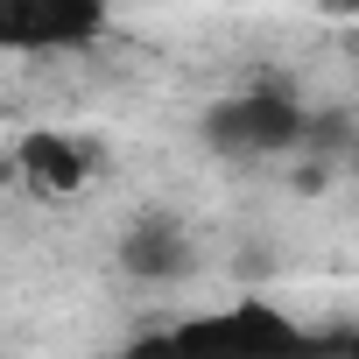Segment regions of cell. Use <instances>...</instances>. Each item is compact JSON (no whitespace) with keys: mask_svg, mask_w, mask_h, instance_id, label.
I'll return each instance as SVG.
<instances>
[{"mask_svg":"<svg viewBox=\"0 0 359 359\" xmlns=\"http://www.w3.org/2000/svg\"><path fill=\"white\" fill-rule=\"evenodd\" d=\"M303 127H310V106L296 99V85L275 78V71H261L254 85H240V92H226V99L205 106L198 141L212 155L261 162V155H296L303 148Z\"/></svg>","mask_w":359,"mask_h":359,"instance_id":"obj_1","label":"cell"},{"mask_svg":"<svg viewBox=\"0 0 359 359\" xmlns=\"http://www.w3.org/2000/svg\"><path fill=\"white\" fill-rule=\"evenodd\" d=\"M113 0H0V50L8 57H71L106 43Z\"/></svg>","mask_w":359,"mask_h":359,"instance_id":"obj_2","label":"cell"},{"mask_svg":"<svg viewBox=\"0 0 359 359\" xmlns=\"http://www.w3.org/2000/svg\"><path fill=\"white\" fill-rule=\"evenodd\" d=\"M113 261H120L127 282L169 289V282H184L198 268V240H191V226L176 219V212H134L127 233L113 240Z\"/></svg>","mask_w":359,"mask_h":359,"instance_id":"obj_3","label":"cell"},{"mask_svg":"<svg viewBox=\"0 0 359 359\" xmlns=\"http://www.w3.org/2000/svg\"><path fill=\"white\" fill-rule=\"evenodd\" d=\"M15 184H22L29 198H43V205H71V198H85V184H92V148L71 141V134H57V127L22 134V148H15Z\"/></svg>","mask_w":359,"mask_h":359,"instance_id":"obj_4","label":"cell"},{"mask_svg":"<svg viewBox=\"0 0 359 359\" xmlns=\"http://www.w3.org/2000/svg\"><path fill=\"white\" fill-rule=\"evenodd\" d=\"M191 331H198V338H240V345H289V338H303L282 303H233L226 317L191 324Z\"/></svg>","mask_w":359,"mask_h":359,"instance_id":"obj_5","label":"cell"},{"mask_svg":"<svg viewBox=\"0 0 359 359\" xmlns=\"http://www.w3.org/2000/svg\"><path fill=\"white\" fill-rule=\"evenodd\" d=\"M359 141V120L352 113H310V127H303V148L310 155H331V162H345V148ZM296 148V155H303Z\"/></svg>","mask_w":359,"mask_h":359,"instance_id":"obj_6","label":"cell"},{"mask_svg":"<svg viewBox=\"0 0 359 359\" xmlns=\"http://www.w3.org/2000/svg\"><path fill=\"white\" fill-rule=\"evenodd\" d=\"M317 345H338V352H359V324H324Z\"/></svg>","mask_w":359,"mask_h":359,"instance_id":"obj_7","label":"cell"},{"mask_svg":"<svg viewBox=\"0 0 359 359\" xmlns=\"http://www.w3.org/2000/svg\"><path fill=\"white\" fill-rule=\"evenodd\" d=\"M345 169H352V176H359V141H352V148H345Z\"/></svg>","mask_w":359,"mask_h":359,"instance_id":"obj_8","label":"cell"}]
</instances>
